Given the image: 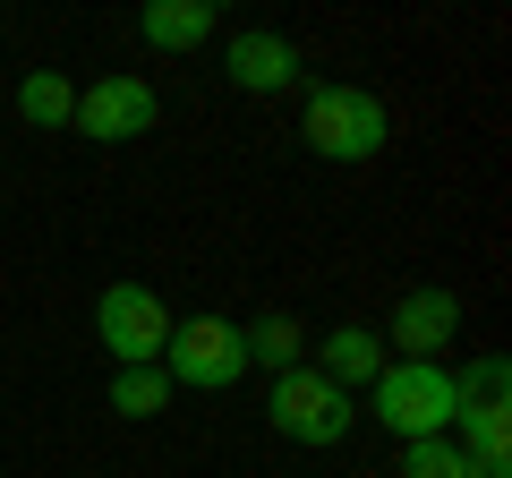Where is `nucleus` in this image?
<instances>
[{"label":"nucleus","instance_id":"1","mask_svg":"<svg viewBox=\"0 0 512 478\" xmlns=\"http://www.w3.org/2000/svg\"><path fill=\"white\" fill-rule=\"evenodd\" d=\"M367 419H376L384 436H402V444L453 436V419H461L453 368H444V359H384V376L367 385Z\"/></svg>","mask_w":512,"mask_h":478},{"label":"nucleus","instance_id":"2","mask_svg":"<svg viewBox=\"0 0 512 478\" xmlns=\"http://www.w3.org/2000/svg\"><path fill=\"white\" fill-rule=\"evenodd\" d=\"M393 137V111L367 86H308V146L325 163H376Z\"/></svg>","mask_w":512,"mask_h":478},{"label":"nucleus","instance_id":"3","mask_svg":"<svg viewBox=\"0 0 512 478\" xmlns=\"http://www.w3.org/2000/svg\"><path fill=\"white\" fill-rule=\"evenodd\" d=\"M265 410H274V427H282L291 444H308V453H325V444H342L350 427H359V402H350L342 385H325L316 368H282Z\"/></svg>","mask_w":512,"mask_h":478},{"label":"nucleus","instance_id":"4","mask_svg":"<svg viewBox=\"0 0 512 478\" xmlns=\"http://www.w3.org/2000/svg\"><path fill=\"white\" fill-rule=\"evenodd\" d=\"M94 333H103L111 368H163V342H171V308L146 291V282H111L94 299Z\"/></svg>","mask_w":512,"mask_h":478},{"label":"nucleus","instance_id":"5","mask_svg":"<svg viewBox=\"0 0 512 478\" xmlns=\"http://www.w3.org/2000/svg\"><path fill=\"white\" fill-rule=\"evenodd\" d=\"M163 376H171V385H197V393L239 385V376H248L239 325H231V316H188V325H171V342H163Z\"/></svg>","mask_w":512,"mask_h":478},{"label":"nucleus","instance_id":"6","mask_svg":"<svg viewBox=\"0 0 512 478\" xmlns=\"http://www.w3.org/2000/svg\"><path fill=\"white\" fill-rule=\"evenodd\" d=\"M154 120H163L154 86H146V77H120V69H111V77H94V86L77 94V120H69V129L94 137V146H128V137H146Z\"/></svg>","mask_w":512,"mask_h":478},{"label":"nucleus","instance_id":"7","mask_svg":"<svg viewBox=\"0 0 512 478\" xmlns=\"http://www.w3.org/2000/svg\"><path fill=\"white\" fill-rule=\"evenodd\" d=\"M376 342H393L402 359H436V350L461 342V291H410L402 308H393V333H376ZM384 350V359H393Z\"/></svg>","mask_w":512,"mask_h":478},{"label":"nucleus","instance_id":"8","mask_svg":"<svg viewBox=\"0 0 512 478\" xmlns=\"http://www.w3.org/2000/svg\"><path fill=\"white\" fill-rule=\"evenodd\" d=\"M231 86H239V94H282V86H299L291 35H231Z\"/></svg>","mask_w":512,"mask_h":478},{"label":"nucleus","instance_id":"9","mask_svg":"<svg viewBox=\"0 0 512 478\" xmlns=\"http://www.w3.org/2000/svg\"><path fill=\"white\" fill-rule=\"evenodd\" d=\"M316 376H325V385H342V393H350V385H376V376H384V342H376L367 325H333Z\"/></svg>","mask_w":512,"mask_h":478},{"label":"nucleus","instance_id":"10","mask_svg":"<svg viewBox=\"0 0 512 478\" xmlns=\"http://www.w3.org/2000/svg\"><path fill=\"white\" fill-rule=\"evenodd\" d=\"M137 26L154 52H197V43H214V0H154Z\"/></svg>","mask_w":512,"mask_h":478},{"label":"nucleus","instance_id":"11","mask_svg":"<svg viewBox=\"0 0 512 478\" xmlns=\"http://www.w3.org/2000/svg\"><path fill=\"white\" fill-rule=\"evenodd\" d=\"M18 120H26V129H69V120H77V86L60 69H26L18 77Z\"/></svg>","mask_w":512,"mask_h":478},{"label":"nucleus","instance_id":"12","mask_svg":"<svg viewBox=\"0 0 512 478\" xmlns=\"http://www.w3.org/2000/svg\"><path fill=\"white\" fill-rule=\"evenodd\" d=\"M239 350H248V368H256V359H265V368H299L308 333H299L291 316H256V325H239Z\"/></svg>","mask_w":512,"mask_h":478},{"label":"nucleus","instance_id":"13","mask_svg":"<svg viewBox=\"0 0 512 478\" xmlns=\"http://www.w3.org/2000/svg\"><path fill=\"white\" fill-rule=\"evenodd\" d=\"M163 402H171V376L163 368H120V376H111V410H120V419H154Z\"/></svg>","mask_w":512,"mask_h":478},{"label":"nucleus","instance_id":"14","mask_svg":"<svg viewBox=\"0 0 512 478\" xmlns=\"http://www.w3.org/2000/svg\"><path fill=\"white\" fill-rule=\"evenodd\" d=\"M402 478H478V470H470V453H461L453 436H427V444H410Z\"/></svg>","mask_w":512,"mask_h":478}]
</instances>
